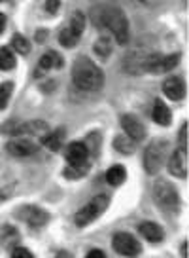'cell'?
Listing matches in <instances>:
<instances>
[{
    "instance_id": "1",
    "label": "cell",
    "mask_w": 189,
    "mask_h": 258,
    "mask_svg": "<svg viewBox=\"0 0 189 258\" xmlns=\"http://www.w3.org/2000/svg\"><path fill=\"white\" fill-rule=\"evenodd\" d=\"M89 19L93 21L97 29H108L119 44L129 42V19L118 4L110 2L103 6H94L89 12Z\"/></svg>"
},
{
    "instance_id": "2",
    "label": "cell",
    "mask_w": 189,
    "mask_h": 258,
    "mask_svg": "<svg viewBox=\"0 0 189 258\" xmlns=\"http://www.w3.org/2000/svg\"><path fill=\"white\" fill-rule=\"evenodd\" d=\"M72 80L76 84V88L83 91H99L104 86V73L91 59L79 57L72 67Z\"/></svg>"
},
{
    "instance_id": "3",
    "label": "cell",
    "mask_w": 189,
    "mask_h": 258,
    "mask_svg": "<svg viewBox=\"0 0 189 258\" xmlns=\"http://www.w3.org/2000/svg\"><path fill=\"white\" fill-rule=\"evenodd\" d=\"M153 200L157 203V207L165 213H178L180 211V196H178V190L174 188L172 182L168 180H157L153 184Z\"/></svg>"
},
{
    "instance_id": "4",
    "label": "cell",
    "mask_w": 189,
    "mask_h": 258,
    "mask_svg": "<svg viewBox=\"0 0 189 258\" xmlns=\"http://www.w3.org/2000/svg\"><path fill=\"white\" fill-rule=\"evenodd\" d=\"M168 154V141L166 139H153L144 150V169L150 175H157Z\"/></svg>"
},
{
    "instance_id": "5",
    "label": "cell",
    "mask_w": 189,
    "mask_h": 258,
    "mask_svg": "<svg viewBox=\"0 0 189 258\" xmlns=\"http://www.w3.org/2000/svg\"><path fill=\"white\" fill-rule=\"evenodd\" d=\"M108 205H110V198H108V196H104V194L94 196L93 200L87 203L85 207H81V209L76 213V217H74L76 226L83 228V226L91 224L93 220H97V218L103 215L104 211L108 209Z\"/></svg>"
},
{
    "instance_id": "6",
    "label": "cell",
    "mask_w": 189,
    "mask_h": 258,
    "mask_svg": "<svg viewBox=\"0 0 189 258\" xmlns=\"http://www.w3.org/2000/svg\"><path fill=\"white\" fill-rule=\"evenodd\" d=\"M112 247H114V250H116L118 254L127 256V258H134L142 252L140 241H138L134 235L127 234V232L114 234V237H112Z\"/></svg>"
},
{
    "instance_id": "7",
    "label": "cell",
    "mask_w": 189,
    "mask_h": 258,
    "mask_svg": "<svg viewBox=\"0 0 189 258\" xmlns=\"http://www.w3.org/2000/svg\"><path fill=\"white\" fill-rule=\"evenodd\" d=\"M16 217L19 218V220H23V222H27L29 226H32V228H40V226L47 224L49 213L36 207V205H21V207L16 211Z\"/></svg>"
},
{
    "instance_id": "8",
    "label": "cell",
    "mask_w": 189,
    "mask_h": 258,
    "mask_svg": "<svg viewBox=\"0 0 189 258\" xmlns=\"http://www.w3.org/2000/svg\"><path fill=\"white\" fill-rule=\"evenodd\" d=\"M6 150H8L12 156L25 158V156H32V154L38 152V145L29 137H17L6 145Z\"/></svg>"
},
{
    "instance_id": "9",
    "label": "cell",
    "mask_w": 189,
    "mask_h": 258,
    "mask_svg": "<svg viewBox=\"0 0 189 258\" xmlns=\"http://www.w3.org/2000/svg\"><path fill=\"white\" fill-rule=\"evenodd\" d=\"M121 127L125 129V135L131 137L136 143V141H144L146 137V129L142 125V121L133 116V114H123L121 116Z\"/></svg>"
},
{
    "instance_id": "10",
    "label": "cell",
    "mask_w": 189,
    "mask_h": 258,
    "mask_svg": "<svg viewBox=\"0 0 189 258\" xmlns=\"http://www.w3.org/2000/svg\"><path fill=\"white\" fill-rule=\"evenodd\" d=\"M168 171L172 173L174 177H180V178L187 177L189 165H187V152H185V150L178 148V150L170 156V160H168Z\"/></svg>"
},
{
    "instance_id": "11",
    "label": "cell",
    "mask_w": 189,
    "mask_h": 258,
    "mask_svg": "<svg viewBox=\"0 0 189 258\" xmlns=\"http://www.w3.org/2000/svg\"><path fill=\"white\" fill-rule=\"evenodd\" d=\"M64 158L68 161V165H83V163H89L87 158H89V152L83 143H70L64 150Z\"/></svg>"
},
{
    "instance_id": "12",
    "label": "cell",
    "mask_w": 189,
    "mask_h": 258,
    "mask_svg": "<svg viewBox=\"0 0 189 258\" xmlns=\"http://www.w3.org/2000/svg\"><path fill=\"white\" fill-rule=\"evenodd\" d=\"M163 91L168 99L172 101H181L185 97V84L181 80L180 76H170L163 82Z\"/></svg>"
},
{
    "instance_id": "13",
    "label": "cell",
    "mask_w": 189,
    "mask_h": 258,
    "mask_svg": "<svg viewBox=\"0 0 189 258\" xmlns=\"http://www.w3.org/2000/svg\"><path fill=\"white\" fill-rule=\"evenodd\" d=\"M47 123L46 121H29V123H21V125H17L12 133L17 135V137H27V133L29 135H44L47 133Z\"/></svg>"
},
{
    "instance_id": "14",
    "label": "cell",
    "mask_w": 189,
    "mask_h": 258,
    "mask_svg": "<svg viewBox=\"0 0 189 258\" xmlns=\"http://www.w3.org/2000/svg\"><path fill=\"white\" fill-rule=\"evenodd\" d=\"M138 232H140V235H144L148 241L151 243H159L163 241V237H165V232H163V228L159 224H155V222H142L140 226H138Z\"/></svg>"
},
{
    "instance_id": "15",
    "label": "cell",
    "mask_w": 189,
    "mask_h": 258,
    "mask_svg": "<svg viewBox=\"0 0 189 258\" xmlns=\"http://www.w3.org/2000/svg\"><path fill=\"white\" fill-rule=\"evenodd\" d=\"M151 116H153V121H155V123H159V125H170V121H172L170 108H168V106H166L161 99H157V101H155Z\"/></svg>"
},
{
    "instance_id": "16",
    "label": "cell",
    "mask_w": 189,
    "mask_h": 258,
    "mask_svg": "<svg viewBox=\"0 0 189 258\" xmlns=\"http://www.w3.org/2000/svg\"><path fill=\"white\" fill-rule=\"evenodd\" d=\"M63 57L55 53V51H47L44 53V57H40L38 69L40 71H47V69H61L63 67Z\"/></svg>"
},
{
    "instance_id": "17",
    "label": "cell",
    "mask_w": 189,
    "mask_h": 258,
    "mask_svg": "<svg viewBox=\"0 0 189 258\" xmlns=\"http://www.w3.org/2000/svg\"><path fill=\"white\" fill-rule=\"evenodd\" d=\"M125 178H127V169L123 165H112L110 169L106 171V180L112 186H121L125 182Z\"/></svg>"
},
{
    "instance_id": "18",
    "label": "cell",
    "mask_w": 189,
    "mask_h": 258,
    "mask_svg": "<svg viewBox=\"0 0 189 258\" xmlns=\"http://www.w3.org/2000/svg\"><path fill=\"white\" fill-rule=\"evenodd\" d=\"M63 139H64V131L59 129V131H53V133H46V137L42 139V145L46 146L47 150L57 152L61 148V145H63Z\"/></svg>"
},
{
    "instance_id": "19",
    "label": "cell",
    "mask_w": 189,
    "mask_h": 258,
    "mask_svg": "<svg viewBox=\"0 0 189 258\" xmlns=\"http://www.w3.org/2000/svg\"><path fill=\"white\" fill-rule=\"evenodd\" d=\"M114 148L121 154H134L136 150V146H134V141L131 137H127V135H119V137L114 139Z\"/></svg>"
},
{
    "instance_id": "20",
    "label": "cell",
    "mask_w": 189,
    "mask_h": 258,
    "mask_svg": "<svg viewBox=\"0 0 189 258\" xmlns=\"http://www.w3.org/2000/svg\"><path fill=\"white\" fill-rule=\"evenodd\" d=\"M93 49H94V53H97L99 57H103V59H108V57H110V53H112V42H110V38H108V36H101L99 40L94 42Z\"/></svg>"
},
{
    "instance_id": "21",
    "label": "cell",
    "mask_w": 189,
    "mask_h": 258,
    "mask_svg": "<svg viewBox=\"0 0 189 258\" xmlns=\"http://www.w3.org/2000/svg\"><path fill=\"white\" fill-rule=\"evenodd\" d=\"M16 55L12 53V49L10 48H0V69L2 71H12V69H16Z\"/></svg>"
},
{
    "instance_id": "22",
    "label": "cell",
    "mask_w": 189,
    "mask_h": 258,
    "mask_svg": "<svg viewBox=\"0 0 189 258\" xmlns=\"http://www.w3.org/2000/svg\"><path fill=\"white\" fill-rule=\"evenodd\" d=\"M12 48L16 49L17 53L27 55V53H31V42L27 40L23 34H14L12 36Z\"/></svg>"
},
{
    "instance_id": "23",
    "label": "cell",
    "mask_w": 189,
    "mask_h": 258,
    "mask_svg": "<svg viewBox=\"0 0 189 258\" xmlns=\"http://www.w3.org/2000/svg\"><path fill=\"white\" fill-rule=\"evenodd\" d=\"M101 141H103V137H101V133H97V131H93V133H89V135H87L85 148L91 156H99V150H101Z\"/></svg>"
},
{
    "instance_id": "24",
    "label": "cell",
    "mask_w": 189,
    "mask_h": 258,
    "mask_svg": "<svg viewBox=\"0 0 189 258\" xmlns=\"http://www.w3.org/2000/svg\"><path fill=\"white\" fill-rule=\"evenodd\" d=\"M178 63H180V53L161 55V61H159V73H166V71H172V69Z\"/></svg>"
},
{
    "instance_id": "25",
    "label": "cell",
    "mask_w": 189,
    "mask_h": 258,
    "mask_svg": "<svg viewBox=\"0 0 189 258\" xmlns=\"http://www.w3.org/2000/svg\"><path fill=\"white\" fill-rule=\"evenodd\" d=\"M76 36H81V32H83V29H85V16L81 14V12H76L74 16L70 17V27H68Z\"/></svg>"
},
{
    "instance_id": "26",
    "label": "cell",
    "mask_w": 189,
    "mask_h": 258,
    "mask_svg": "<svg viewBox=\"0 0 189 258\" xmlns=\"http://www.w3.org/2000/svg\"><path fill=\"white\" fill-rule=\"evenodd\" d=\"M91 169V165L89 163H83V165H68L66 169H64V177L66 178H81L83 175H87Z\"/></svg>"
},
{
    "instance_id": "27",
    "label": "cell",
    "mask_w": 189,
    "mask_h": 258,
    "mask_svg": "<svg viewBox=\"0 0 189 258\" xmlns=\"http://www.w3.org/2000/svg\"><path fill=\"white\" fill-rule=\"evenodd\" d=\"M78 40L79 38L70 31V29H63L61 34H59V42H61V46H64V48H74V46L78 44Z\"/></svg>"
},
{
    "instance_id": "28",
    "label": "cell",
    "mask_w": 189,
    "mask_h": 258,
    "mask_svg": "<svg viewBox=\"0 0 189 258\" xmlns=\"http://www.w3.org/2000/svg\"><path fill=\"white\" fill-rule=\"evenodd\" d=\"M12 91H14V84H12V82H4V84H0V110H4V108H6L10 97H12Z\"/></svg>"
},
{
    "instance_id": "29",
    "label": "cell",
    "mask_w": 189,
    "mask_h": 258,
    "mask_svg": "<svg viewBox=\"0 0 189 258\" xmlns=\"http://www.w3.org/2000/svg\"><path fill=\"white\" fill-rule=\"evenodd\" d=\"M12 258H34V254L25 247H16L12 249Z\"/></svg>"
},
{
    "instance_id": "30",
    "label": "cell",
    "mask_w": 189,
    "mask_h": 258,
    "mask_svg": "<svg viewBox=\"0 0 189 258\" xmlns=\"http://www.w3.org/2000/svg\"><path fill=\"white\" fill-rule=\"evenodd\" d=\"M180 148L187 152V123H183L180 129Z\"/></svg>"
},
{
    "instance_id": "31",
    "label": "cell",
    "mask_w": 189,
    "mask_h": 258,
    "mask_svg": "<svg viewBox=\"0 0 189 258\" xmlns=\"http://www.w3.org/2000/svg\"><path fill=\"white\" fill-rule=\"evenodd\" d=\"M46 8L51 16H55L59 8H61V0H46Z\"/></svg>"
},
{
    "instance_id": "32",
    "label": "cell",
    "mask_w": 189,
    "mask_h": 258,
    "mask_svg": "<svg viewBox=\"0 0 189 258\" xmlns=\"http://www.w3.org/2000/svg\"><path fill=\"white\" fill-rule=\"evenodd\" d=\"M85 258H106V254H104V250H101V249H91L87 252Z\"/></svg>"
},
{
    "instance_id": "33",
    "label": "cell",
    "mask_w": 189,
    "mask_h": 258,
    "mask_svg": "<svg viewBox=\"0 0 189 258\" xmlns=\"http://www.w3.org/2000/svg\"><path fill=\"white\" fill-rule=\"evenodd\" d=\"M46 36H47V31H38V32H36V40H38V42H44V40H46Z\"/></svg>"
},
{
    "instance_id": "34",
    "label": "cell",
    "mask_w": 189,
    "mask_h": 258,
    "mask_svg": "<svg viewBox=\"0 0 189 258\" xmlns=\"http://www.w3.org/2000/svg\"><path fill=\"white\" fill-rule=\"evenodd\" d=\"M142 4H146V6H157L161 0H140Z\"/></svg>"
},
{
    "instance_id": "35",
    "label": "cell",
    "mask_w": 189,
    "mask_h": 258,
    "mask_svg": "<svg viewBox=\"0 0 189 258\" xmlns=\"http://www.w3.org/2000/svg\"><path fill=\"white\" fill-rule=\"evenodd\" d=\"M6 29V16L4 14H0V32Z\"/></svg>"
},
{
    "instance_id": "36",
    "label": "cell",
    "mask_w": 189,
    "mask_h": 258,
    "mask_svg": "<svg viewBox=\"0 0 189 258\" xmlns=\"http://www.w3.org/2000/svg\"><path fill=\"white\" fill-rule=\"evenodd\" d=\"M55 258H74V256H72L68 250H61V252H59V254H57Z\"/></svg>"
},
{
    "instance_id": "37",
    "label": "cell",
    "mask_w": 189,
    "mask_h": 258,
    "mask_svg": "<svg viewBox=\"0 0 189 258\" xmlns=\"http://www.w3.org/2000/svg\"><path fill=\"white\" fill-rule=\"evenodd\" d=\"M181 256L187 258V243H185V241L181 243Z\"/></svg>"
}]
</instances>
